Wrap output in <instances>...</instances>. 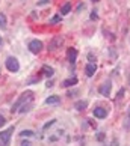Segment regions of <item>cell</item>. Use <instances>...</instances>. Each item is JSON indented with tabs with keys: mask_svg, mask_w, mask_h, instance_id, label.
<instances>
[{
	"mask_svg": "<svg viewBox=\"0 0 130 146\" xmlns=\"http://www.w3.org/2000/svg\"><path fill=\"white\" fill-rule=\"evenodd\" d=\"M32 98H34V92L32 90H26L24 94H21L20 95V98L17 100V102L12 106V109H11V111H18L20 110V107L21 106H24V104H27V102H30L32 101Z\"/></svg>",
	"mask_w": 130,
	"mask_h": 146,
	"instance_id": "1",
	"label": "cell"
},
{
	"mask_svg": "<svg viewBox=\"0 0 130 146\" xmlns=\"http://www.w3.org/2000/svg\"><path fill=\"white\" fill-rule=\"evenodd\" d=\"M12 133H14V127H9L8 129L0 133V146H9V140Z\"/></svg>",
	"mask_w": 130,
	"mask_h": 146,
	"instance_id": "2",
	"label": "cell"
},
{
	"mask_svg": "<svg viewBox=\"0 0 130 146\" xmlns=\"http://www.w3.org/2000/svg\"><path fill=\"white\" fill-rule=\"evenodd\" d=\"M62 44H64V38H62V36H55V38L50 41V44H48L47 50H48V51H56L58 48L62 47Z\"/></svg>",
	"mask_w": 130,
	"mask_h": 146,
	"instance_id": "3",
	"label": "cell"
},
{
	"mask_svg": "<svg viewBox=\"0 0 130 146\" xmlns=\"http://www.w3.org/2000/svg\"><path fill=\"white\" fill-rule=\"evenodd\" d=\"M6 68H8V71H11V72H17L18 69H20V63H18V60L15 57H8L6 59Z\"/></svg>",
	"mask_w": 130,
	"mask_h": 146,
	"instance_id": "4",
	"label": "cell"
},
{
	"mask_svg": "<svg viewBox=\"0 0 130 146\" xmlns=\"http://www.w3.org/2000/svg\"><path fill=\"white\" fill-rule=\"evenodd\" d=\"M29 50L34 53V54H38V53L42 50V42H41V41H38V39L30 41V42H29Z\"/></svg>",
	"mask_w": 130,
	"mask_h": 146,
	"instance_id": "5",
	"label": "cell"
},
{
	"mask_svg": "<svg viewBox=\"0 0 130 146\" xmlns=\"http://www.w3.org/2000/svg\"><path fill=\"white\" fill-rule=\"evenodd\" d=\"M111 90H112V83L111 82H105L99 88V92L103 96H111Z\"/></svg>",
	"mask_w": 130,
	"mask_h": 146,
	"instance_id": "6",
	"label": "cell"
},
{
	"mask_svg": "<svg viewBox=\"0 0 130 146\" xmlns=\"http://www.w3.org/2000/svg\"><path fill=\"white\" fill-rule=\"evenodd\" d=\"M67 59H68L70 63L76 62V59H77V50H76L74 47H71V48H68V50H67Z\"/></svg>",
	"mask_w": 130,
	"mask_h": 146,
	"instance_id": "7",
	"label": "cell"
},
{
	"mask_svg": "<svg viewBox=\"0 0 130 146\" xmlns=\"http://www.w3.org/2000/svg\"><path fill=\"white\" fill-rule=\"evenodd\" d=\"M95 71H97V65L95 63H88L85 66V72H86L88 77H92V75L95 74Z\"/></svg>",
	"mask_w": 130,
	"mask_h": 146,
	"instance_id": "8",
	"label": "cell"
},
{
	"mask_svg": "<svg viewBox=\"0 0 130 146\" xmlns=\"http://www.w3.org/2000/svg\"><path fill=\"white\" fill-rule=\"evenodd\" d=\"M94 116L99 117V119H105L107 116V111H106V109H103V107H97V109H94Z\"/></svg>",
	"mask_w": 130,
	"mask_h": 146,
	"instance_id": "9",
	"label": "cell"
},
{
	"mask_svg": "<svg viewBox=\"0 0 130 146\" xmlns=\"http://www.w3.org/2000/svg\"><path fill=\"white\" fill-rule=\"evenodd\" d=\"M77 77H71V78H67V80H64L62 82V86H65V88H71V86L74 84H77Z\"/></svg>",
	"mask_w": 130,
	"mask_h": 146,
	"instance_id": "10",
	"label": "cell"
},
{
	"mask_svg": "<svg viewBox=\"0 0 130 146\" xmlns=\"http://www.w3.org/2000/svg\"><path fill=\"white\" fill-rule=\"evenodd\" d=\"M42 72H44L46 77H53V74H55V69L52 66H48V65H44L42 66Z\"/></svg>",
	"mask_w": 130,
	"mask_h": 146,
	"instance_id": "11",
	"label": "cell"
},
{
	"mask_svg": "<svg viewBox=\"0 0 130 146\" xmlns=\"http://www.w3.org/2000/svg\"><path fill=\"white\" fill-rule=\"evenodd\" d=\"M86 107H88V102H86V101H77V102H74V109L79 110V111L85 110Z\"/></svg>",
	"mask_w": 130,
	"mask_h": 146,
	"instance_id": "12",
	"label": "cell"
},
{
	"mask_svg": "<svg viewBox=\"0 0 130 146\" xmlns=\"http://www.w3.org/2000/svg\"><path fill=\"white\" fill-rule=\"evenodd\" d=\"M59 102H61V98L58 95H52L46 100V104H59Z\"/></svg>",
	"mask_w": 130,
	"mask_h": 146,
	"instance_id": "13",
	"label": "cell"
},
{
	"mask_svg": "<svg viewBox=\"0 0 130 146\" xmlns=\"http://www.w3.org/2000/svg\"><path fill=\"white\" fill-rule=\"evenodd\" d=\"M70 11H71V3H65L61 8V15H67Z\"/></svg>",
	"mask_w": 130,
	"mask_h": 146,
	"instance_id": "14",
	"label": "cell"
},
{
	"mask_svg": "<svg viewBox=\"0 0 130 146\" xmlns=\"http://www.w3.org/2000/svg\"><path fill=\"white\" fill-rule=\"evenodd\" d=\"M30 109H32V102H27V104H24V106H21L18 111H20V113H26V111H29Z\"/></svg>",
	"mask_w": 130,
	"mask_h": 146,
	"instance_id": "15",
	"label": "cell"
},
{
	"mask_svg": "<svg viewBox=\"0 0 130 146\" xmlns=\"http://www.w3.org/2000/svg\"><path fill=\"white\" fill-rule=\"evenodd\" d=\"M0 27L6 29V15L5 14H0Z\"/></svg>",
	"mask_w": 130,
	"mask_h": 146,
	"instance_id": "16",
	"label": "cell"
},
{
	"mask_svg": "<svg viewBox=\"0 0 130 146\" xmlns=\"http://www.w3.org/2000/svg\"><path fill=\"white\" fill-rule=\"evenodd\" d=\"M20 136L21 137H32L34 136V131H32V129H24V131L20 133Z\"/></svg>",
	"mask_w": 130,
	"mask_h": 146,
	"instance_id": "17",
	"label": "cell"
},
{
	"mask_svg": "<svg viewBox=\"0 0 130 146\" xmlns=\"http://www.w3.org/2000/svg\"><path fill=\"white\" fill-rule=\"evenodd\" d=\"M61 21V15H55L53 18H50V21H48V24H56Z\"/></svg>",
	"mask_w": 130,
	"mask_h": 146,
	"instance_id": "18",
	"label": "cell"
},
{
	"mask_svg": "<svg viewBox=\"0 0 130 146\" xmlns=\"http://www.w3.org/2000/svg\"><path fill=\"white\" fill-rule=\"evenodd\" d=\"M5 122H6V119H5V116H3V115H0V128H2V127L5 125Z\"/></svg>",
	"mask_w": 130,
	"mask_h": 146,
	"instance_id": "19",
	"label": "cell"
},
{
	"mask_svg": "<svg viewBox=\"0 0 130 146\" xmlns=\"http://www.w3.org/2000/svg\"><path fill=\"white\" fill-rule=\"evenodd\" d=\"M55 122H56V119H53V121H50V122H47L46 125H44V129H47L48 127H52V125H53V123H55Z\"/></svg>",
	"mask_w": 130,
	"mask_h": 146,
	"instance_id": "20",
	"label": "cell"
},
{
	"mask_svg": "<svg viewBox=\"0 0 130 146\" xmlns=\"http://www.w3.org/2000/svg\"><path fill=\"white\" fill-rule=\"evenodd\" d=\"M91 20H97V11H92V14H91Z\"/></svg>",
	"mask_w": 130,
	"mask_h": 146,
	"instance_id": "21",
	"label": "cell"
},
{
	"mask_svg": "<svg viewBox=\"0 0 130 146\" xmlns=\"http://www.w3.org/2000/svg\"><path fill=\"white\" fill-rule=\"evenodd\" d=\"M88 59L91 60V63H94V60H95V57H94V54H88Z\"/></svg>",
	"mask_w": 130,
	"mask_h": 146,
	"instance_id": "22",
	"label": "cell"
},
{
	"mask_svg": "<svg viewBox=\"0 0 130 146\" xmlns=\"http://www.w3.org/2000/svg\"><path fill=\"white\" fill-rule=\"evenodd\" d=\"M50 3V0H41V2H38V5H47Z\"/></svg>",
	"mask_w": 130,
	"mask_h": 146,
	"instance_id": "23",
	"label": "cell"
},
{
	"mask_svg": "<svg viewBox=\"0 0 130 146\" xmlns=\"http://www.w3.org/2000/svg\"><path fill=\"white\" fill-rule=\"evenodd\" d=\"M30 145H32V143H30V142H27V140H24V142L21 143V146H30Z\"/></svg>",
	"mask_w": 130,
	"mask_h": 146,
	"instance_id": "24",
	"label": "cell"
},
{
	"mask_svg": "<svg viewBox=\"0 0 130 146\" xmlns=\"http://www.w3.org/2000/svg\"><path fill=\"white\" fill-rule=\"evenodd\" d=\"M129 84H130V74H129Z\"/></svg>",
	"mask_w": 130,
	"mask_h": 146,
	"instance_id": "25",
	"label": "cell"
},
{
	"mask_svg": "<svg viewBox=\"0 0 130 146\" xmlns=\"http://www.w3.org/2000/svg\"><path fill=\"white\" fill-rule=\"evenodd\" d=\"M0 44H2V36H0Z\"/></svg>",
	"mask_w": 130,
	"mask_h": 146,
	"instance_id": "26",
	"label": "cell"
},
{
	"mask_svg": "<svg viewBox=\"0 0 130 146\" xmlns=\"http://www.w3.org/2000/svg\"><path fill=\"white\" fill-rule=\"evenodd\" d=\"M92 2H99V0H92Z\"/></svg>",
	"mask_w": 130,
	"mask_h": 146,
	"instance_id": "27",
	"label": "cell"
}]
</instances>
